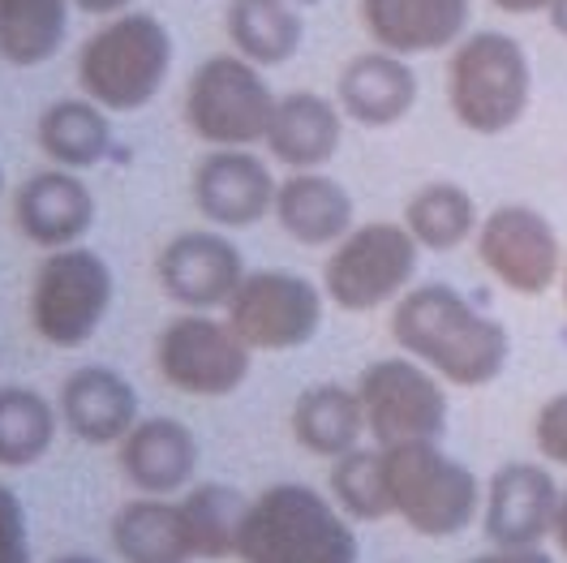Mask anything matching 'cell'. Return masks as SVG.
Returning a JSON list of instances; mask_svg holds the SVG:
<instances>
[{
  "instance_id": "1",
  "label": "cell",
  "mask_w": 567,
  "mask_h": 563,
  "mask_svg": "<svg viewBox=\"0 0 567 563\" xmlns=\"http://www.w3.org/2000/svg\"><path fill=\"white\" fill-rule=\"evenodd\" d=\"M388 331L404 357L461 391L491 388L512 361L507 327L452 284H413L391 306Z\"/></svg>"
},
{
  "instance_id": "2",
  "label": "cell",
  "mask_w": 567,
  "mask_h": 563,
  "mask_svg": "<svg viewBox=\"0 0 567 563\" xmlns=\"http://www.w3.org/2000/svg\"><path fill=\"white\" fill-rule=\"evenodd\" d=\"M241 563H357L353 521L336 508L331 494L306 482H276L254 494L237 533Z\"/></svg>"
},
{
  "instance_id": "3",
  "label": "cell",
  "mask_w": 567,
  "mask_h": 563,
  "mask_svg": "<svg viewBox=\"0 0 567 563\" xmlns=\"http://www.w3.org/2000/svg\"><path fill=\"white\" fill-rule=\"evenodd\" d=\"M533 104V65L507 31H468L447 57V108L477 139L512 134Z\"/></svg>"
},
{
  "instance_id": "4",
  "label": "cell",
  "mask_w": 567,
  "mask_h": 563,
  "mask_svg": "<svg viewBox=\"0 0 567 563\" xmlns=\"http://www.w3.org/2000/svg\"><path fill=\"white\" fill-rule=\"evenodd\" d=\"M173 73V35L155 13L125 9L78 48V86L104 112H138Z\"/></svg>"
},
{
  "instance_id": "5",
  "label": "cell",
  "mask_w": 567,
  "mask_h": 563,
  "mask_svg": "<svg viewBox=\"0 0 567 563\" xmlns=\"http://www.w3.org/2000/svg\"><path fill=\"white\" fill-rule=\"evenodd\" d=\"M388 460L391 516H400L417 538L443 542L461 538L473 521H482V478L447 457L443 443H400L383 448Z\"/></svg>"
},
{
  "instance_id": "6",
  "label": "cell",
  "mask_w": 567,
  "mask_h": 563,
  "mask_svg": "<svg viewBox=\"0 0 567 563\" xmlns=\"http://www.w3.org/2000/svg\"><path fill=\"white\" fill-rule=\"evenodd\" d=\"M425 249L413 242V233L395 219H370L357 224L349 237H340L327 249L322 263V293L331 306L349 315H370L395 306L422 267Z\"/></svg>"
},
{
  "instance_id": "7",
  "label": "cell",
  "mask_w": 567,
  "mask_h": 563,
  "mask_svg": "<svg viewBox=\"0 0 567 563\" xmlns=\"http://www.w3.org/2000/svg\"><path fill=\"white\" fill-rule=\"evenodd\" d=\"M116 297V276L100 249H48L31 280V331L52 349H82L104 327Z\"/></svg>"
},
{
  "instance_id": "8",
  "label": "cell",
  "mask_w": 567,
  "mask_h": 563,
  "mask_svg": "<svg viewBox=\"0 0 567 563\" xmlns=\"http://www.w3.org/2000/svg\"><path fill=\"white\" fill-rule=\"evenodd\" d=\"M276 91L237 52H215L185 82V125L207 146H258L267 139Z\"/></svg>"
},
{
  "instance_id": "9",
  "label": "cell",
  "mask_w": 567,
  "mask_h": 563,
  "mask_svg": "<svg viewBox=\"0 0 567 563\" xmlns=\"http://www.w3.org/2000/svg\"><path fill=\"white\" fill-rule=\"evenodd\" d=\"M353 388L365 409V434L379 448L443 443L452 422V400H447V383L434 370H425L422 361L404 352L379 357L357 375Z\"/></svg>"
},
{
  "instance_id": "10",
  "label": "cell",
  "mask_w": 567,
  "mask_h": 563,
  "mask_svg": "<svg viewBox=\"0 0 567 563\" xmlns=\"http://www.w3.org/2000/svg\"><path fill=\"white\" fill-rule=\"evenodd\" d=\"M155 370L181 396L224 400L237 388H246L249 370H254V349L237 336L228 318L185 310L159 327Z\"/></svg>"
},
{
  "instance_id": "11",
  "label": "cell",
  "mask_w": 567,
  "mask_h": 563,
  "mask_svg": "<svg viewBox=\"0 0 567 563\" xmlns=\"http://www.w3.org/2000/svg\"><path fill=\"white\" fill-rule=\"evenodd\" d=\"M322 310H327L322 284L284 267H262L246 272L224 318L254 352H292L319 336Z\"/></svg>"
},
{
  "instance_id": "12",
  "label": "cell",
  "mask_w": 567,
  "mask_h": 563,
  "mask_svg": "<svg viewBox=\"0 0 567 563\" xmlns=\"http://www.w3.org/2000/svg\"><path fill=\"white\" fill-rule=\"evenodd\" d=\"M473 249L482 272L516 297H546L564 276V242L529 203H498L495 212L482 215Z\"/></svg>"
},
{
  "instance_id": "13",
  "label": "cell",
  "mask_w": 567,
  "mask_h": 563,
  "mask_svg": "<svg viewBox=\"0 0 567 563\" xmlns=\"http://www.w3.org/2000/svg\"><path fill=\"white\" fill-rule=\"evenodd\" d=\"M246 254L224 228H189L177 233L155 258V280L181 310H228L233 293L246 280Z\"/></svg>"
},
{
  "instance_id": "14",
  "label": "cell",
  "mask_w": 567,
  "mask_h": 563,
  "mask_svg": "<svg viewBox=\"0 0 567 563\" xmlns=\"http://www.w3.org/2000/svg\"><path fill=\"white\" fill-rule=\"evenodd\" d=\"M564 487L546 460H503L486 478L482 533L491 546H542L555 533Z\"/></svg>"
},
{
  "instance_id": "15",
  "label": "cell",
  "mask_w": 567,
  "mask_h": 563,
  "mask_svg": "<svg viewBox=\"0 0 567 563\" xmlns=\"http://www.w3.org/2000/svg\"><path fill=\"white\" fill-rule=\"evenodd\" d=\"M280 181L254 146H212L189 176L198 215L212 228H254L276 212Z\"/></svg>"
},
{
  "instance_id": "16",
  "label": "cell",
  "mask_w": 567,
  "mask_h": 563,
  "mask_svg": "<svg viewBox=\"0 0 567 563\" xmlns=\"http://www.w3.org/2000/svg\"><path fill=\"white\" fill-rule=\"evenodd\" d=\"M422 95L417 70L409 57H395L388 48H370L344 61L336 78V104L361 130H391L400 125Z\"/></svg>"
},
{
  "instance_id": "17",
  "label": "cell",
  "mask_w": 567,
  "mask_h": 563,
  "mask_svg": "<svg viewBox=\"0 0 567 563\" xmlns=\"http://www.w3.org/2000/svg\"><path fill=\"white\" fill-rule=\"evenodd\" d=\"M357 13L374 48L395 57H430L468 35L473 0H357Z\"/></svg>"
},
{
  "instance_id": "18",
  "label": "cell",
  "mask_w": 567,
  "mask_h": 563,
  "mask_svg": "<svg viewBox=\"0 0 567 563\" xmlns=\"http://www.w3.org/2000/svg\"><path fill=\"white\" fill-rule=\"evenodd\" d=\"M13 219L18 233L39 249L82 246V237L95 228V194L70 168H43L18 185Z\"/></svg>"
},
{
  "instance_id": "19",
  "label": "cell",
  "mask_w": 567,
  "mask_h": 563,
  "mask_svg": "<svg viewBox=\"0 0 567 563\" xmlns=\"http://www.w3.org/2000/svg\"><path fill=\"white\" fill-rule=\"evenodd\" d=\"M56 413L61 426L86 448H112L142 422L138 391L112 366H78L73 375H65Z\"/></svg>"
},
{
  "instance_id": "20",
  "label": "cell",
  "mask_w": 567,
  "mask_h": 563,
  "mask_svg": "<svg viewBox=\"0 0 567 563\" xmlns=\"http://www.w3.org/2000/svg\"><path fill=\"white\" fill-rule=\"evenodd\" d=\"M121 478L138 494L173 499L194 487L198 473V434L181 418H142L121 443Z\"/></svg>"
},
{
  "instance_id": "21",
  "label": "cell",
  "mask_w": 567,
  "mask_h": 563,
  "mask_svg": "<svg viewBox=\"0 0 567 563\" xmlns=\"http://www.w3.org/2000/svg\"><path fill=\"white\" fill-rule=\"evenodd\" d=\"M344 112L331 95L319 91H288L276 100L271 125H267V155L288 173H319L336 160L344 142Z\"/></svg>"
},
{
  "instance_id": "22",
  "label": "cell",
  "mask_w": 567,
  "mask_h": 563,
  "mask_svg": "<svg viewBox=\"0 0 567 563\" xmlns=\"http://www.w3.org/2000/svg\"><path fill=\"white\" fill-rule=\"evenodd\" d=\"M276 224L288 242L306 249H331L340 237L357 228L353 194L336 181L319 173H292L276 190Z\"/></svg>"
},
{
  "instance_id": "23",
  "label": "cell",
  "mask_w": 567,
  "mask_h": 563,
  "mask_svg": "<svg viewBox=\"0 0 567 563\" xmlns=\"http://www.w3.org/2000/svg\"><path fill=\"white\" fill-rule=\"evenodd\" d=\"M107 542L121 563H194V542L181 516L177 499H159V494H138L130 503L116 508Z\"/></svg>"
},
{
  "instance_id": "24",
  "label": "cell",
  "mask_w": 567,
  "mask_h": 563,
  "mask_svg": "<svg viewBox=\"0 0 567 563\" xmlns=\"http://www.w3.org/2000/svg\"><path fill=\"white\" fill-rule=\"evenodd\" d=\"M288 430H292L301 452L319 460H340L344 452L361 448V439H365L361 396L344 383H315L292 400Z\"/></svg>"
},
{
  "instance_id": "25",
  "label": "cell",
  "mask_w": 567,
  "mask_h": 563,
  "mask_svg": "<svg viewBox=\"0 0 567 563\" xmlns=\"http://www.w3.org/2000/svg\"><path fill=\"white\" fill-rule=\"evenodd\" d=\"M112 112L86 100V95H70L56 100L39 112L35 142L39 151L52 160V168H70V173H86L95 164H104L112 151Z\"/></svg>"
},
{
  "instance_id": "26",
  "label": "cell",
  "mask_w": 567,
  "mask_h": 563,
  "mask_svg": "<svg viewBox=\"0 0 567 563\" xmlns=\"http://www.w3.org/2000/svg\"><path fill=\"white\" fill-rule=\"evenodd\" d=\"M224 35L237 57H246L258 70H280L301 52L306 22L292 9V0H228L224 9Z\"/></svg>"
},
{
  "instance_id": "27",
  "label": "cell",
  "mask_w": 567,
  "mask_h": 563,
  "mask_svg": "<svg viewBox=\"0 0 567 563\" xmlns=\"http://www.w3.org/2000/svg\"><path fill=\"white\" fill-rule=\"evenodd\" d=\"M400 224L413 233V242L425 254H452V249H461L464 242L477 237L482 212H477V198L456 181H425L422 190L404 203Z\"/></svg>"
},
{
  "instance_id": "28",
  "label": "cell",
  "mask_w": 567,
  "mask_h": 563,
  "mask_svg": "<svg viewBox=\"0 0 567 563\" xmlns=\"http://www.w3.org/2000/svg\"><path fill=\"white\" fill-rule=\"evenodd\" d=\"M73 0H0V61L13 70L48 65L70 35Z\"/></svg>"
},
{
  "instance_id": "29",
  "label": "cell",
  "mask_w": 567,
  "mask_h": 563,
  "mask_svg": "<svg viewBox=\"0 0 567 563\" xmlns=\"http://www.w3.org/2000/svg\"><path fill=\"white\" fill-rule=\"evenodd\" d=\"M194 555L198 560H233L237 555V533L246 521L249 499L228 482H198L177 499Z\"/></svg>"
},
{
  "instance_id": "30",
  "label": "cell",
  "mask_w": 567,
  "mask_h": 563,
  "mask_svg": "<svg viewBox=\"0 0 567 563\" xmlns=\"http://www.w3.org/2000/svg\"><path fill=\"white\" fill-rule=\"evenodd\" d=\"M61 413L35 388H0V469H31L52 452Z\"/></svg>"
},
{
  "instance_id": "31",
  "label": "cell",
  "mask_w": 567,
  "mask_h": 563,
  "mask_svg": "<svg viewBox=\"0 0 567 563\" xmlns=\"http://www.w3.org/2000/svg\"><path fill=\"white\" fill-rule=\"evenodd\" d=\"M327 494L336 499V508L361 521V525H374V521H388L391 516V491H388V460L383 448H353L340 460H331V473H327Z\"/></svg>"
},
{
  "instance_id": "32",
  "label": "cell",
  "mask_w": 567,
  "mask_h": 563,
  "mask_svg": "<svg viewBox=\"0 0 567 563\" xmlns=\"http://www.w3.org/2000/svg\"><path fill=\"white\" fill-rule=\"evenodd\" d=\"M0 563H35L27 503L13 487L0 482Z\"/></svg>"
},
{
  "instance_id": "33",
  "label": "cell",
  "mask_w": 567,
  "mask_h": 563,
  "mask_svg": "<svg viewBox=\"0 0 567 563\" xmlns=\"http://www.w3.org/2000/svg\"><path fill=\"white\" fill-rule=\"evenodd\" d=\"M533 443L537 457L546 460L550 469H567V391H555L537 418H533Z\"/></svg>"
},
{
  "instance_id": "34",
  "label": "cell",
  "mask_w": 567,
  "mask_h": 563,
  "mask_svg": "<svg viewBox=\"0 0 567 563\" xmlns=\"http://www.w3.org/2000/svg\"><path fill=\"white\" fill-rule=\"evenodd\" d=\"M468 563H555V555L546 546H491Z\"/></svg>"
},
{
  "instance_id": "35",
  "label": "cell",
  "mask_w": 567,
  "mask_h": 563,
  "mask_svg": "<svg viewBox=\"0 0 567 563\" xmlns=\"http://www.w3.org/2000/svg\"><path fill=\"white\" fill-rule=\"evenodd\" d=\"M134 0H73V9H82V13H91V18H116V13H125Z\"/></svg>"
},
{
  "instance_id": "36",
  "label": "cell",
  "mask_w": 567,
  "mask_h": 563,
  "mask_svg": "<svg viewBox=\"0 0 567 563\" xmlns=\"http://www.w3.org/2000/svg\"><path fill=\"white\" fill-rule=\"evenodd\" d=\"M498 13H512V18H533V13H546L550 0H491Z\"/></svg>"
},
{
  "instance_id": "37",
  "label": "cell",
  "mask_w": 567,
  "mask_h": 563,
  "mask_svg": "<svg viewBox=\"0 0 567 563\" xmlns=\"http://www.w3.org/2000/svg\"><path fill=\"white\" fill-rule=\"evenodd\" d=\"M546 22L559 39H567V0H550L546 4Z\"/></svg>"
},
{
  "instance_id": "38",
  "label": "cell",
  "mask_w": 567,
  "mask_h": 563,
  "mask_svg": "<svg viewBox=\"0 0 567 563\" xmlns=\"http://www.w3.org/2000/svg\"><path fill=\"white\" fill-rule=\"evenodd\" d=\"M550 538H555V546L567 555V487H564V499H559V516H555V533Z\"/></svg>"
},
{
  "instance_id": "39",
  "label": "cell",
  "mask_w": 567,
  "mask_h": 563,
  "mask_svg": "<svg viewBox=\"0 0 567 563\" xmlns=\"http://www.w3.org/2000/svg\"><path fill=\"white\" fill-rule=\"evenodd\" d=\"M52 563H104V560H95V555H56Z\"/></svg>"
},
{
  "instance_id": "40",
  "label": "cell",
  "mask_w": 567,
  "mask_h": 563,
  "mask_svg": "<svg viewBox=\"0 0 567 563\" xmlns=\"http://www.w3.org/2000/svg\"><path fill=\"white\" fill-rule=\"evenodd\" d=\"M559 293H564V306H567V258H564V276H559Z\"/></svg>"
},
{
  "instance_id": "41",
  "label": "cell",
  "mask_w": 567,
  "mask_h": 563,
  "mask_svg": "<svg viewBox=\"0 0 567 563\" xmlns=\"http://www.w3.org/2000/svg\"><path fill=\"white\" fill-rule=\"evenodd\" d=\"M0 194H4V168H0Z\"/></svg>"
}]
</instances>
